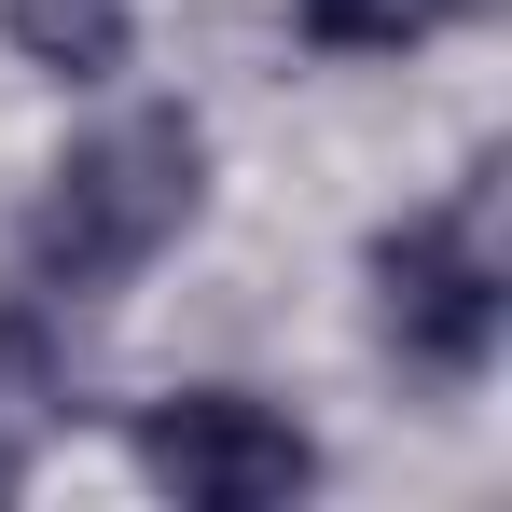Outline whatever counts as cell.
Wrapping results in <instances>:
<instances>
[{
	"instance_id": "cell-1",
	"label": "cell",
	"mask_w": 512,
	"mask_h": 512,
	"mask_svg": "<svg viewBox=\"0 0 512 512\" xmlns=\"http://www.w3.org/2000/svg\"><path fill=\"white\" fill-rule=\"evenodd\" d=\"M194 208H208V125L125 111V125H97L42 167L28 222H14V277H28V305H97L139 263H167L194 236Z\"/></svg>"
},
{
	"instance_id": "cell-2",
	"label": "cell",
	"mask_w": 512,
	"mask_h": 512,
	"mask_svg": "<svg viewBox=\"0 0 512 512\" xmlns=\"http://www.w3.org/2000/svg\"><path fill=\"white\" fill-rule=\"evenodd\" d=\"M374 333L402 374L429 388H471L512 333V250H499V167H471L443 208L374 236Z\"/></svg>"
},
{
	"instance_id": "cell-3",
	"label": "cell",
	"mask_w": 512,
	"mask_h": 512,
	"mask_svg": "<svg viewBox=\"0 0 512 512\" xmlns=\"http://www.w3.org/2000/svg\"><path fill=\"white\" fill-rule=\"evenodd\" d=\"M139 471L180 512H291L319 485V443L263 388H167V402H139Z\"/></svg>"
},
{
	"instance_id": "cell-4",
	"label": "cell",
	"mask_w": 512,
	"mask_h": 512,
	"mask_svg": "<svg viewBox=\"0 0 512 512\" xmlns=\"http://www.w3.org/2000/svg\"><path fill=\"white\" fill-rule=\"evenodd\" d=\"M0 42L42 84H111L125 42H139V0H0Z\"/></svg>"
},
{
	"instance_id": "cell-5",
	"label": "cell",
	"mask_w": 512,
	"mask_h": 512,
	"mask_svg": "<svg viewBox=\"0 0 512 512\" xmlns=\"http://www.w3.org/2000/svg\"><path fill=\"white\" fill-rule=\"evenodd\" d=\"M457 14H471V0H291V28H305L319 56H416Z\"/></svg>"
},
{
	"instance_id": "cell-6",
	"label": "cell",
	"mask_w": 512,
	"mask_h": 512,
	"mask_svg": "<svg viewBox=\"0 0 512 512\" xmlns=\"http://www.w3.org/2000/svg\"><path fill=\"white\" fill-rule=\"evenodd\" d=\"M0 485H14V443H0Z\"/></svg>"
}]
</instances>
